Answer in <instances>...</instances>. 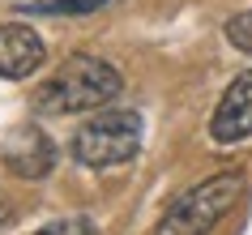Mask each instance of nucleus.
Listing matches in <instances>:
<instances>
[{
  "label": "nucleus",
  "instance_id": "nucleus-7",
  "mask_svg": "<svg viewBox=\"0 0 252 235\" xmlns=\"http://www.w3.org/2000/svg\"><path fill=\"white\" fill-rule=\"evenodd\" d=\"M116 0H34V4H22V13H68V17H81V13H98Z\"/></svg>",
  "mask_w": 252,
  "mask_h": 235
},
{
  "label": "nucleus",
  "instance_id": "nucleus-6",
  "mask_svg": "<svg viewBox=\"0 0 252 235\" xmlns=\"http://www.w3.org/2000/svg\"><path fill=\"white\" fill-rule=\"evenodd\" d=\"M43 60H47V47H43V39L30 26H22V22L0 26V77L22 81V77H30Z\"/></svg>",
  "mask_w": 252,
  "mask_h": 235
},
{
  "label": "nucleus",
  "instance_id": "nucleus-2",
  "mask_svg": "<svg viewBox=\"0 0 252 235\" xmlns=\"http://www.w3.org/2000/svg\"><path fill=\"white\" fill-rule=\"evenodd\" d=\"M239 193H244V175L239 171H222V175H210V180L192 184L188 193H180L162 209L154 235H210L235 209Z\"/></svg>",
  "mask_w": 252,
  "mask_h": 235
},
{
  "label": "nucleus",
  "instance_id": "nucleus-1",
  "mask_svg": "<svg viewBox=\"0 0 252 235\" xmlns=\"http://www.w3.org/2000/svg\"><path fill=\"white\" fill-rule=\"evenodd\" d=\"M124 90V77L98 56H68L52 77L34 90V107L52 116H77V111H98Z\"/></svg>",
  "mask_w": 252,
  "mask_h": 235
},
{
  "label": "nucleus",
  "instance_id": "nucleus-9",
  "mask_svg": "<svg viewBox=\"0 0 252 235\" xmlns=\"http://www.w3.org/2000/svg\"><path fill=\"white\" fill-rule=\"evenodd\" d=\"M39 235H98V227H94L90 218H56V222H47Z\"/></svg>",
  "mask_w": 252,
  "mask_h": 235
},
{
  "label": "nucleus",
  "instance_id": "nucleus-8",
  "mask_svg": "<svg viewBox=\"0 0 252 235\" xmlns=\"http://www.w3.org/2000/svg\"><path fill=\"white\" fill-rule=\"evenodd\" d=\"M226 43L235 47V52H248L252 56V9L248 13H235L226 22Z\"/></svg>",
  "mask_w": 252,
  "mask_h": 235
},
{
  "label": "nucleus",
  "instance_id": "nucleus-3",
  "mask_svg": "<svg viewBox=\"0 0 252 235\" xmlns=\"http://www.w3.org/2000/svg\"><path fill=\"white\" fill-rule=\"evenodd\" d=\"M141 150V116L137 111H103L73 133V158L90 171H111L133 163Z\"/></svg>",
  "mask_w": 252,
  "mask_h": 235
},
{
  "label": "nucleus",
  "instance_id": "nucleus-10",
  "mask_svg": "<svg viewBox=\"0 0 252 235\" xmlns=\"http://www.w3.org/2000/svg\"><path fill=\"white\" fill-rule=\"evenodd\" d=\"M9 222H13V209H9V205H4V201H0V231H4Z\"/></svg>",
  "mask_w": 252,
  "mask_h": 235
},
{
  "label": "nucleus",
  "instance_id": "nucleus-4",
  "mask_svg": "<svg viewBox=\"0 0 252 235\" xmlns=\"http://www.w3.org/2000/svg\"><path fill=\"white\" fill-rule=\"evenodd\" d=\"M0 163L13 171L17 180H43L56 167V141L39 124H17L4 141H0Z\"/></svg>",
  "mask_w": 252,
  "mask_h": 235
},
{
  "label": "nucleus",
  "instance_id": "nucleus-5",
  "mask_svg": "<svg viewBox=\"0 0 252 235\" xmlns=\"http://www.w3.org/2000/svg\"><path fill=\"white\" fill-rule=\"evenodd\" d=\"M210 137L218 145H235L252 137V68H244L218 99V107L210 116Z\"/></svg>",
  "mask_w": 252,
  "mask_h": 235
}]
</instances>
